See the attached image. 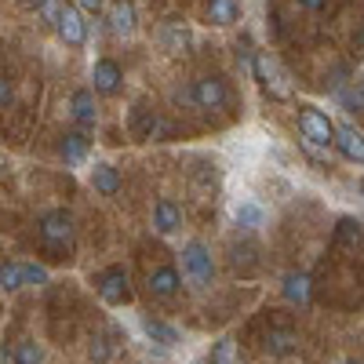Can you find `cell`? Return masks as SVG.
Segmentation results:
<instances>
[{"label": "cell", "instance_id": "4dcf8cb0", "mask_svg": "<svg viewBox=\"0 0 364 364\" xmlns=\"http://www.w3.org/2000/svg\"><path fill=\"white\" fill-rule=\"evenodd\" d=\"M77 8H80V11L91 18V15H102L109 4H106V0H77Z\"/></svg>", "mask_w": 364, "mask_h": 364}, {"label": "cell", "instance_id": "52a82bcc", "mask_svg": "<svg viewBox=\"0 0 364 364\" xmlns=\"http://www.w3.org/2000/svg\"><path fill=\"white\" fill-rule=\"evenodd\" d=\"M193 102H197V109H226L230 106V84L223 77L193 80Z\"/></svg>", "mask_w": 364, "mask_h": 364}, {"label": "cell", "instance_id": "484cf974", "mask_svg": "<svg viewBox=\"0 0 364 364\" xmlns=\"http://www.w3.org/2000/svg\"><path fill=\"white\" fill-rule=\"evenodd\" d=\"M15 364H44V350L33 339H22L15 346Z\"/></svg>", "mask_w": 364, "mask_h": 364}, {"label": "cell", "instance_id": "cb8c5ba5", "mask_svg": "<svg viewBox=\"0 0 364 364\" xmlns=\"http://www.w3.org/2000/svg\"><path fill=\"white\" fill-rule=\"evenodd\" d=\"M0 288H4V295H15L18 288H26V277H22V262H4L0 266Z\"/></svg>", "mask_w": 364, "mask_h": 364}, {"label": "cell", "instance_id": "f1b7e54d", "mask_svg": "<svg viewBox=\"0 0 364 364\" xmlns=\"http://www.w3.org/2000/svg\"><path fill=\"white\" fill-rule=\"evenodd\" d=\"M22 277H26V284L41 288V284H48V269L41 262H22Z\"/></svg>", "mask_w": 364, "mask_h": 364}, {"label": "cell", "instance_id": "ac0fdd59", "mask_svg": "<svg viewBox=\"0 0 364 364\" xmlns=\"http://www.w3.org/2000/svg\"><path fill=\"white\" fill-rule=\"evenodd\" d=\"M178 288H182V277H178L175 266H157L154 273H149V295L171 299V295H178Z\"/></svg>", "mask_w": 364, "mask_h": 364}, {"label": "cell", "instance_id": "9c48e42d", "mask_svg": "<svg viewBox=\"0 0 364 364\" xmlns=\"http://www.w3.org/2000/svg\"><path fill=\"white\" fill-rule=\"evenodd\" d=\"M95 95H99V91L77 87V91H73V99H70V113H73V120H77V128H80V132H95V124H99Z\"/></svg>", "mask_w": 364, "mask_h": 364}, {"label": "cell", "instance_id": "83f0119b", "mask_svg": "<svg viewBox=\"0 0 364 364\" xmlns=\"http://www.w3.org/2000/svg\"><path fill=\"white\" fill-rule=\"evenodd\" d=\"M58 15H63V0H44V4L37 8V18L44 22V26H58Z\"/></svg>", "mask_w": 364, "mask_h": 364}, {"label": "cell", "instance_id": "30bf717a", "mask_svg": "<svg viewBox=\"0 0 364 364\" xmlns=\"http://www.w3.org/2000/svg\"><path fill=\"white\" fill-rule=\"evenodd\" d=\"M91 84H95L99 95H117L120 84H124V73H120V66L113 63V58H95V66H91Z\"/></svg>", "mask_w": 364, "mask_h": 364}, {"label": "cell", "instance_id": "277c9868", "mask_svg": "<svg viewBox=\"0 0 364 364\" xmlns=\"http://www.w3.org/2000/svg\"><path fill=\"white\" fill-rule=\"evenodd\" d=\"M299 132L317 139L321 146H336V139H339V124H331V117L321 106H314V102L299 106Z\"/></svg>", "mask_w": 364, "mask_h": 364}, {"label": "cell", "instance_id": "3957f363", "mask_svg": "<svg viewBox=\"0 0 364 364\" xmlns=\"http://www.w3.org/2000/svg\"><path fill=\"white\" fill-rule=\"evenodd\" d=\"M182 273H186L197 288L211 284V277H215V259L204 248V240H186V245H182Z\"/></svg>", "mask_w": 364, "mask_h": 364}, {"label": "cell", "instance_id": "9a60e30c", "mask_svg": "<svg viewBox=\"0 0 364 364\" xmlns=\"http://www.w3.org/2000/svg\"><path fill=\"white\" fill-rule=\"evenodd\" d=\"M281 295L291 302V306H310V299H314L310 273H288V277L281 281Z\"/></svg>", "mask_w": 364, "mask_h": 364}, {"label": "cell", "instance_id": "2e32d148", "mask_svg": "<svg viewBox=\"0 0 364 364\" xmlns=\"http://www.w3.org/2000/svg\"><path fill=\"white\" fill-rule=\"evenodd\" d=\"M336 149L343 154V161H350V164H364V132H357L353 124H339Z\"/></svg>", "mask_w": 364, "mask_h": 364}, {"label": "cell", "instance_id": "4fadbf2b", "mask_svg": "<svg viewBox=\"0 0 364 364\" xmlns=\"http://www.w3.org/2000/svg\"><path fill=\"white\" fill-rule=\"evenodd\" d=\"M178 226H182V208L171 197H161L154 204V230L161 237H171V233H178Z\"/></svg>", "mask_w": 364, "mask_h": 364}, {"label": "cell", "instance_id": "d4e9b609", "mask_svg": "<svg viewBox=\"0 0 364 364\" xmlns=\"http://www.w3.org/2000/svg\"><path fill=\"white\" fill-rule=\"evenodd\" d=\"M208 364H237V343H233L230 336H223L215 346H211V357H208Z\"/></svg>", "mask_w": 364, "mask_h": 364}, {"label": "cell", "instance_id": "1f68e13d", "mask_svg": "<svg viewBox=\"0 0 364 364\" xmlns=\"http://www.w3.org/2000/svg\"><path fill=\"white\" fill-rule=\"evenodd\" d=\"M11 102H15V87L4 80V84H0V106H4V109H11Z\"/></svg>", "mask_w": 364, "mask_h": 364}, {"label": "cell", "instance_id": "f546056e", "mask_svg": "<svg viewBox=\"0 0 364 364\" xmlns=\"http://www.w3.org/2000/svg\"><path fill=\"white\" fill-rule=\"evenodd\" d=\"M87 353H91V360H99V364H102V360L109 357V346H106V339H102V336H95V339H91V346H87Z\"/></svg>", "mask_w": 364, "mask_h": 364}, {"label": "cell", "instance_id": "d6986e66", "mask_svg": "<svg viewBox=\"0 0 364 364\" xmlns=\"http://www.w3.org/2000/svg\"><path fill=\"white\" fill-rule=\"evenodd\" d=\"M142 331H146V339H149V343H157V346H164V350L178 346V339H182L175 324L157 321V317H142Z\"/></svg>", "mask_w": 364, "mask_h": 364}, {"label": "cell", "instance_id": "ffe728a7", "mask_svg": "<svg viewBox=\"0 0 364 364\" xmlns=\"http://www.w3.org/2000/svg\"><path fill=\"white\" fill-rule=\"evenodd\" d=\"M161 44L168 48V51H186L190 44H193V37H190V29L182 26V22H164V29H161Z\"/></svg>", "mask_w": 364, "mask_h": 364}, {"label": "cell", "instance_id": "d6a6232c", "mask_svg": "<svg viewBox=\"0 0 364 364\" xmlns=\"http://www.w3.org/2000/svg\"><path fill=\"white\" fill-rule=\"evenodd\" d=\"M299 4L306 8V11H324V4H328V0H299Z\"/></svg>", "mask_w": 364, "mask_h": 364}, {"label": "cell", "instance_id": "603a6c76", "mask_svg": "<svg viewBox=\"0 0 364 364\" xmlns=\"http://www.w3.org/2000/svg\"><path fill=\"white\" fill-rule=\"evenodd\" d=\"M132 132H135L139 139H154V132H157V117H154V109L135 106V109H132Z\"/></svg>", "mask_w": 364, "mask_h": 364}, {"label": "cell", "instance_id": "7402d4cb", "mask_svg": "<svg viewBox=\"0 0 364 364\" xmlns=\"http://www.w3.org/2000/svg\"><path fill=\"white\" fill-rule=\"evenodd\" d=\"M360 237H364V230H360L357 219H339V223H336V245H339V248H357Z\"/></svg>", "mask_w": 364, "mask_h": 364}, {"label": "cell", "instance_id": "7a4b0ae2", "mask_svg": "<svg viewBox=\"0 0 364 364\" xmlns=\"http://www.w3.org/2000/svg\"><path fill=\"white\" fill-rule=\"evenodd\" d=\"M252 77L259 80L266 99H273V102H288L291 99V77L281 70V63L269 51H255L252 55Z\"/></svg>", "mask_w": 364, "mask_h": 364}, {"label": "cell", "instance_id": "7c38bea8", "mask_svg": "<svg viewBox=\"0 0 364 364\" xmlns=\"http://www.w3.org/2000/svg\"><path fill=\"white\" fill-rule=\"evenodd\" d=\"M58 154H63V161L70 164V168H80L84 161H87V154H91V139H87V132H66L63 135V142H58Z\"/></svg>", "mask_w": 364, "mask_h": 364}, {"label": "cell", "instance_id": "836d02e7", "mask_svg": "<svg viewBox=\"0 0 364 364\" xmlns=\"http://www.w3.org/2000/svg\"><path fill=\"white\" fill-rule=\"evenodd\" d=\"M360 197H364V175H360Z\"/></svg>", "mask_w": 364, "mask_h": 364}, {"label": "cell", "instance_id": "8d00e7d4", "mask_svg": "<svg viewBox=\"0 0 364 364\" xmlns=\"http://www.w3.org/2000/svg\"><path fill=\"white\" fill-rule=\"evenodd\" d=\"M360 87H364V80H360Z\"/></svg>", "mask_w": 364, "mask_h": 364}, {"label": "cell", "instance_id": "8fae6325", "mask_svg": "<svg viewBox=\"0 0 364 364\" xmlns=\"http://www.w3.org/2000/svg\"><path fill=\"white\" fill-rule=\"evenodd\" d=\"M233 223H237V230L255 233L266 226V208L255 197H240V200H233Z\"/></svg>", "mask_w": 364, "mask_h": 364}, {"label": "cell", "instance_id": "e575fe53", "mask_svg": "<svg viewBox=\"0 0 364 364\" xmlns=\"http://www.w3.org/2000/svg\"><path fill=\"white\" fill-rule=\"evenodd\" d=\"M343 364H360V360H343Z\"/></svg>", "mask_w": 364, "mask_h": 364}, {"label": "cell", "instance_id": "d590c367", "mask_svg": "<svg viewBox=\"0 0 364 364\" xmlns=\"http://www.w3.org/2000/svg\"><path fill=\"white\" fill-rule=\"evenodd\" d=\"M190 364H204V360H190Z\"/></svg>", "mask_w": 364, "mask_h": 364}, {"label": "cell", "instance_id": "4316f807", "mask_svg": "<svg viewBox=\"0 0 364 364\" xmlns=\"http://www.w3.org/2000/svg\"><path fill=\"white\" fill-rule=\"evenodd\" d=\"M299 146L306 149V157H314V161H321V164H324V161L331 157V146H321L317 139H310V135H302V132H299Z\"/></svg>", "mask_w": 364, "mask_h": 364}, {"label": "cell", "instance_id": "6da1fadb", "mask_svg": "<svg viewBox=\"0 0 364 364\" xmlns=\"http://www.w3.org/2000/svg\"><path fill=\"white\" fill-rule=\"evenodd\" d=\"M37 233H41V245L44 252L55 259V262H66L70 252H73V215L66 208H51L37 219Z\"/></svg>", "mask_w": 364, "mask_h": 364}, {"label": "cell", "instance_id": "e0dca14e", "mask_svg": "<svg viewBox=\"0 0 364 364\" xmlns=\"http://www.w3.org/2000/svg\"><path fill=\"white\" fill-rule=\"evenodd\" d=\"M87 182H91V190L102 193V197H117V193H120V175H117V168L106 164V161H99L95 168L87 171Z\"/></svg>", "mask_w": 364, "mask_h": 364}, {"label": "cell", "instance_id": "5b68a950", "mask_svg": "<svg viewBox=\"0 0 364 364\" xmlns=\"http://www.w3.org/2000/svg\"><path fill=\"white\" fill-rule=\"evenodd\" d=\"M95 291L106 306H128L132 302V284H128V269L124 266H109L99 273L95 281Z\"/></svg>", "mask_w": 364, "mask_h": 364}, {"label": "cell", "instance_id": "5bb4252c", "mask_svg": "<svg viewBox=\"0 0 364 364\" xmlns=\"http://www.w3.org/2000/svg\"><path fill=\"white\" fill-rule=\"evenodd\" d=\"M240 18V4L237 0H204V22L215 29H230Z\"/></svg>", "mask_w": 364, "mask_h": 364}, {"label": "cell", "instance_id": "44dd1931", "mask_svg": "<svg viewBox=\"0 0 364 364\" xmlns=\"http://www.w3.org/2000/svg\"><path fill=\"white\" fill-rule=\"evenodd\" d=\"M295 346H299V336L288 331V328H277V331L266 336V353L269 357H288V353H295Z\"/></svg>", "mask_w": 364, "mask_h": 364}, {"label": "cell", "instance_id": "8992f818", "mask_svg": "<svg viewBox=\"0 0 364 364\" xmlns=\"http://www.w3.org/2000/svg\"><path fill=\"white\" fill-rule=\"evenodd\" d=\"M87 15L77 8V4H63V15H58V26H55V33L58 41H63L66 48H84L87 44Z\"/></svg>", "mask_w": 364, "mask_h": 364}, {"label": "cell", "instance_id": "ba28073f", "mask_svg": "<svg viewBox=\"0 0 364 364\" xmlns=\"http://www.w3.org/2000/svg\"><path fill=\"white\" fill-rule=\"evenodd\" d=\"M106 26L113 37H132L139 29V11L132 0H113V4L106 8Z\"/></svg>", "mask_w": 364, "mask_h": 364}]
</instances>
